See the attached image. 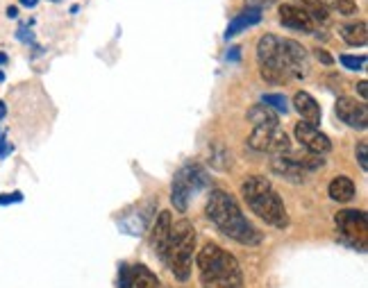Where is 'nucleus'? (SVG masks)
I'll return each instance as SVG.
<instances>
[{
    "instance_id": "1",
    "label": "nucleus",
    "mask_w": 368,
    "mask_h": 288,
    "mask_svg": "<svg viewBox=\"0 0 368 288\" xmlns=\"http://www.w3.org/2000/svg\"><path fill=\"white\" fill-rule=\"evenodd\" d=\"M257 64L261 78L270 84H287L309 75V55L294 39L264 34L257 41Z\"/></svg>"
},
{
    "instance_id": "2",
    "label": "nucleus",
    "mask_w": 368,
    "mask_h": 288,
    "mask_svg": "<svg viewBox=\"0 0 368 288\" xmlns=\"http://www.w3.org/2000/svg\"><path fill=\"white\" fill-rule=\"evenodd\" d=\"M205 216L218 227L221 234H225L228 238L241 245H259L261 238H264L259 229L244 216L237 198H232L228 191H211L205 207Z\"/></svg>"
},
{
    "instance_id": "3",
    "label": "nucleus",
    "mask_w": 368,
    "mask_h": 288,
    "mask_svg": "<svg viewBox=\"0 0 368 288\" xmlns=\"http://www.w3.org/2000/svg\"><path fill=\"white\" fill-rule=\"evenodd\" d=\"M202 288H241L244 273L235 256L216 243H207L196 256Z\"/></svg>"
},
{
    "instance_id": "4",
    "label": "nucleus",
    "mask_w": 368,
    "mask_h": 288,
    "mask_svg": "<svg viewBox=\"0 0 368 288\" xmlns=\"http://www.w3.org/2000/svg\"><path fill=\"white\" fill-rule=\"evenodd\" d=\"M241 196H244L248 209L255 216H259L266 225L287 229L289 227V211L282 203V198L273 188V184L261 177V175H250L241 184Z\"/></svg>"
},
{
    "instance_id": "5",
    "label": "nucleus",
    "mask_w": 368,
    "mask_h": 288,
    "mask_svg": "<svg viewBox=\"0 0 368 288\" xmlns=\"http://www.w3.org/2000/svg\"><path fill=\"white\" fill-rule=\"evenodd\" d=\"M193 252H196V229L187 218H182L176 225H171L169 241L162 254V261L169 266L178 282H189Z\"/></svg>"
},
{
    "instance_id": "6",
    "label": "nucleus",
    "mask_w": 368,
    "mask_h": 288,
    "mask_svg": "<svg viewBox=\"0 0 368 288\" xmlns=\"http://www.w3.org/2000/svg\"><path fill=\"white\" fill-rule=\"evenodd\" d=\"M209 186V175L205 168L198 164H187L182 166L176 177H173V186H171V205L176 207L180 214L189 209L191 198L200 193L202 188Z\"/></svg>"
},
{
    "instance_id": "7",
    "label": "nucleus",
    "mask_w": 368,
    "mask_h": 288,
    "mask_svg": "<svg viewBox=\"0 0 368 288\" xmlns=\"http://www.w3.org/2000/svg\"><path fill=\"white\" fill-rule=\"evenodd\" d=\"M334 223L341 238L353 247L366 249L368 243V218L360 209H343L334 216Z\"/></svg>"
},
{
    "instance_id": "8",
    "label": "nucleus",
    "mask_w": 368,
    "mask_h": 288,
    "mask_svg": "<svg viewBox=\"0 0 368 288\" xmlns=\"http://www.w3.org/2000/svg\"><path fill=\"white\" fill-rule=\"evenodd\" d=\"M248 146L257 152L284 155V152L291 150V141H289V134L280 125H264V128L253 130V134L248 137Z\"/></svg>"
},
{
    "instance_id": "9",
    "label": "nucleus",
    "mask_w": 368,
    "mask_h": 288,
    "mask_svg": "<svg viewBox=\"0 0 368 288\" xmlns=\"http://www.w3.org/2000/svg\"><path fill=\"white\" fill-rule=\"evenodd\" d=\"M294 134H296V139H298L300 146L312 152V155H327V152L332 150L330 137H327V134H323L318 128H314V125H309V123L300 121L296 125Z\"/></svg>"
},
{
    "instance_id": "10",
    "label": "nucleus",
    "mask_w": 368,
    "mask_h": 288,
    "mask_svg": "<svg viewBox=\"0 0 368 288\" xmlns=\"http://www.w3.org/2000/svg\"><path fill=\"white\" fill-rule=\"evenodd\" d=\"M334 111L341 123H346L353 130H366L368 128V107L364 102H357L355 98H339L334 104Z\"/></svg>"
},
{
    "instance_id": "11",
    "label": "nucleus",
    "mask_w": 368,
    "mask_h": 288,
    "mask_svg": "<svg viewBox=\"0 0 368 288\" xmlns=\"http://www.w3.org/2000/svg\"><path fill=\"white\" fill-rule=\"evenodd\" d=\"M280 23L296 32H314V21L298 5H280Z\"/></svg>"
},
{
    "instance_id": "12",
    "label": "nucleus",
    "mask_w": 368,
    "mask_h": 288,
    "mask_svg": "<svg viewBox=\"0 0 368 288\" xmlns=\"http://www.w3.org/2000/svg\"><path fill=\"white\" fill-rule=\"evenodd\" d=\"M270 172L277 177H284L287 181H294V184H303L307 177V170L294 157H275L270 161Z\"/></svg>"
},
{
    "instance_id": "13",
    "label": "nucleus",
    "mask_w": 368,
    "mask_h": 288,
    "mask_svg": "<svg viewBox=\"0 0 368 288\" xmlns=\"http://www.w3.org/2000/svg\"><path fill=\"white\" fill-rule=\"evenodd\" d=\"M294 109L300 114L303 123L314 125V128H316V125H321L323 111H321V107H318V102L307 91H298L294 95Z\"/></svg>"
},
{
    "instance_id": "14",
    "label": "nucleus",
    "mask_w": 368,
    "mask_h": 288,
    "mask_svg": "<svg viewBox=\"0 0 368 288\" xmlns=\"http://www.w3.org/2000/svg\"><path fill=\"white\" fill-rule=\"evenodd\" d=\"M261 9H255V7H248V9H244L241 14H237L235 18L230 21V25H228V30H225V39L230 41V39H235V36H239L241 32H246L248 27H255L259 21H261Z\"/></svg>"
},
{
    "instance_id": "15",
    "label": "nucleus",
    "mask_w": 368,
    "mask_h": 288,
    "mask_svg": "<svg viewBox=\"0 0 368 288\" xmlns=\"http://www.w3.org/2000/svg\"><path fill=\"white\" fill-rule=\"evenodd\" d=\"M171 214L169 211H159V216L155 218V225H152V234H150V245L152 249L157 252V256L162 259L164 254V247H166V241H169V234H171Z\"/></svg>"
},
{
    "instance_id": "16",
    "label": "nucleus",
    "mask_w": 368,
    "mask_h": 288,
    "mask_svg": "<svg viewBox=\"0 0 368 288\" xmlns=\"http://www.w3.org/2000/svg\"><path fill=\"white\" fill-rule=\"evenodd\" d=\"M355 181L348 177V175H336L330 186H327V193H330V198L334 200V203H350V200L355 198Z\"/></svg>"
},
{
    "instance_id": "17",
    "label": "nucleus",
    "mask_w": 368,
    "mask_h": 288,
    "mask_svg": "<svg viewBox=\"0 0 368 288\" xmlns=\"http://www.w3.org/2000/svg\"><path fill=\"white\" fill-rule=\"evenodd\" d=\"M130 288H159V280L146 266L130 268Z\"/></svg>"
},
{
    "instance_id": "18",
    "label": "nucleus",
    "mask_w": 368,
    "mask_h": 288,
    "mask_svg": "<svg viewBox=\"0 0 368 288\" xmlns=\"http://www.w3.org/2000/svg\"><path fill=\"white\" fill-rule=\"evenodd\" d=\"M341 36H343V41H346L348 46H353V48L366 46V41H368V27H366L364 21L348 23V25L341 27Z\"/></svg>"
},
{
    "instance_id": "19",
    "label": "nucleus",
    "mask_w": 368,
    "mask_h": 288,
    "mask_svg": "<svg viewBox=\"0 0 368 288\" xmlns=\"http://www.w3.org/2000/svg\"><path fill=\"white\" fill-rule=\"evenodd\" d=\"M248 121L255 125V128H264V125H280V116L277 114L266 107V104H253L248 109Z\"/></svg>"
},
{
    "instance_id": "20",
    "label": "nucleus",
    "mask_w": 368,
    "mask_h": 288,
    "mask_svg": "<svg viewBox=\"0 0 368 288\" xmlns=\"http://www.w3.org/2000/svg\"><path fill=\"white\" fill-rule=\"evenodd\" d=\"M261 104H266L275 114H289V100L284 93H266L261 95Z\"/></svg>"
},
{
    "instance_id": "21",
    "label": "nucleus",
    "mask_w": 368,
    "mask_h": 288,
    "mask_svg": "<svg viewBox=\"0 0 368 288\" xmlns=\"http://www.w3.org/2000/svg\"><path fill=\"white\" fill-rule=\"evenodd\" d=\"M303 9L307 12V16L312 18V21H318V23H327V21H330L325 5H321L318 0H305V7Z\"/></svg>"
},
{
    "instance_id": "22",
    "label": "nucleus",
    "mask_w": 368,
    "mask_h": 288,
    "mask_svg": "<svg viewBox=\"0 0 368 288\" xmlns=\"http://www.w3.org/2000/svg\"><path fill=\"white\" fill-rule=\"evenodd\" d=\"M341 60V64L346 66L348 71H362L364 66H366V57L362 55V57H353V55H341L339 57Z\"/></svg>"
},
{
    "instance_id": "23",
    "label": "nucleus",
    "mask_w": 368,
    "mask_h": 288,
    "mask_svg": "<svg viewBox=\"0 0 368 288\" xmlns=\"http://www.w3.org/2000/svg\"><path fill=\"white\" fill-rule=\"evenodd\" d=\"M332 7L343 16H355L357 14V3L355 0H332Z\"/></svg>"
},
{
    "instance_id": "24",
    "label": "nucleus",
    "mask_w": 368,
    "mask_h": 288,
    "mask_svg": "<svg viewBox=\"0 0 368 288\" xmlns=\"http://www.w3.org/2000/svg\"><path fill=\"white\" fill-rule=\"evenodd\" d=\"M355 155H357V161H360L362 170L366 172L368 170V141H360V143H357Z\"/></svg>"
},
{
    "instance_id": "25",
    "label": "nucleus",
    "mask_w": 368,
    "mask_h": 288,
    "mask_svg": "<svg viewBox=\"0 0 368 288\" xmlns=\"http://www.w3.org/2000/svg\"><path fill=\"white\" fill-rule=\"evenodd\" d=\"M18 203H23V193H21V191H14V193H3V196H0V207L18 205Z\"/></svg>"
},
{
    "instance_id": "26",
    "label": "nucleus",
    "mask_w": 368,
    "mask_h": 288,
    "mask_svg": "<svg viewBox=\"0 0 368 288\" xmlns=\"http://www.w3.org/2000/svg\"><path fill=\"white\" fill-rule=\"evenodd\" d=\"M16 39L23 41V43H34V36H32V30H27V25H21L16 30Z\"/></svg>"
},
{
    "instance_id": "27",
    "label": "nucleus",
    "mask_w": 368,
    "mask_h": 288,
    "mask_svg": "<svg viewBox=\"0 0 368 288\" xmlns=\"http://www.w3.org/2000/svg\"><path fill=\"white\" fill-rule=\"evenodd\" d=\"M119 288H130V266H121L119 273Z\"/></svg>"
},
{
    "instance_id": "28",
    "label": "nucleus",
    "mask_w": 368,
    "mask_h": 288,
    "mask_svg": "<svg viewBox=\"0 0 368 288\" xmlns=\"http://www.w3.org/2000/svg\"><path fill=\"white\" fill-rule=\"evenodd\" d=\"M314 53H316V60L321 62V64H325V66H332L334 64L332 55L327 53V50H323V48H318V50H314Z\"/></svg>"
},
{
    "instance_id": "29",
    "label": "nucleus",
    "mask_w": 368,
    "mask_h": 288,
    "mask_svg": "<svg viewBox=\"0 0 368 288\" xmlns=\"http://www.w3.org/2000/svg\"><path fill=\"white\" fill-rule=\"evenodd\" d=\"M12 150H14L12 143H9L7 139L0 137V159H5L7 155H12Z\"/></svg>"
},
{
    "instance_id": "30",
    "label": "nucleus",
    "mask_w": 368,
    "mask_h": 288,
    "mask_svg": "<svg viewBox=\"0 0 368 288\" xmlns=\"http://www.w3.org/2000/svg\"><path fill=\"white\" fill-rule=\"evenodd\" d=\"M273 3H275V0H246V5H248V7L261 9V12H264V7H270Z\"/></svg>"
},
{
    "instance_id": "31",
    "label": "nucleus",
    "mask_w": 368,
    "mask_h": 288,
    "mask_svg": "<svg viewBox=\"0 0 368 288\" xmlns=\"http://www.w3.org/2000/svg\"><path fill=\"white\" fill-rule=\"evenodd\" d=\"M225 60H228V62H239V60H241V48H239V46H235V48H230Z\"/></svg>"
},
{
    "instance_id": "32",
    "label": "nucleus",
    "mask_w": 368,
    "mask_h": 288,
    "mask_svg": "<svg viewBox=\"0 0 368 288\" xmlns=\"http://www.w3.org/2000/svg\"><path fill=\"white\" fill-rule=\"evenodd\" d=\"M357 93H360V98H368V82L366 80H362L360 84H357Z\"/></svg>"
},
{
    "instance_id": "33",
    "label": "nucleus",
    "mask_w": 368,
    "mask_h": 288,
    "mask_svg": "<svg viewBox=\"0 0 368 288\" xmlns=\"http://www.w3.org/2000/svg\"><path fill=\"white\" fill-rule=\"evenodd\" d=\"M18 5L25 7V9H34L39 5V0H18Z\"/></svg>"
},
{
    "instance_id": "34",
    "label": "nucleus",
    "mask_w": 368,
    "mask_h": 288,
    "mask_svg": "<svg viewBox=\"0 0 368 288\" xmlns=\"http://www.w3.org/2000/svg\"><path fill=\"white\" fill-rule=\"evenodd\" d=\"M7 16L9 18H18V7H7Z\"/></svg>"
},
{
    "instance_id": "35",
    "label": "nucleus",
    "mask_w": 368,
    "mask_h": 288,
    "mask_svg": "<svg viewBox=\"0 0 368 288\" xmlns=\"http://www.w3.org/2000/svg\"><path fill=\"white\" fill-rule=\"evenodd\" d=\"M5 116H7V104L0 100V121H3Z\"/></svg>"
},
{
    "instance_id": "36",
    "label": "nucleus",
    "mask_w": 368,
    "mask_h": 288,
    "mask_svg": "<svg viewBox=\"0 0 368 288\" xmlns=\"http://www.w3.org/2000/svg\"><path fill=\"white\" fill-rule=\"evenodd\" d=\"M3 64H7V55L0 53V66H3Z\"/></svg>"
},
{
    "instance_id": "37",
    "label": "nucleus",
    "mask_w": 368,
    "mask_h": 288,
    "mask_svg": "<svg viewBox=\"0 0 368 288\" xmlns=\"http://www.w3.org/2000/svg\"><path fill=\"white\" fill-rule=\"evenodd\" d=\"M0 82H5V73L3 71H0Z\"/></svg>"
},
{
    "instance_id": "38",
    "label": "nucleus",
    "mask_w": 368,
    "mask_h": 288,
    "mask_svg": "<svg viewBox=\"0 0 368 288\" xmlns=\"http://www.w3.org/2000/svg\"><path fill=\"white\" fill-rule=\"evenodd\" d=\"M51 3H62V0H51Z\"/></svg>"
},
{
    "instance_id": "39",
    "label": "nucleus",
    "mask_w": 368,
    "mask_h": 288,
    "mask_svg": "<svg viewBox=\"0 0 368 288\" xmlns=\"http://www.w3.org/2000/svg\"><path fill=\"white\" fill-rule=\"evenodd\" d=\"M318 3H321V0H318ZM330 3H332V0H330Z\"/></svg>"
},
{
    "instance_id": "40",
    "label": "nucleus",
    "mask_w": 368,
    "mask_h": 288,
    "mask_svg": "<svg viewBox=\"0 0 368 288\" xmlns=\"http://www.w3.org/2000/svg\"><path fill=\"white\" fill-rule=\"evenodd\" d=\"M0 134H3V132H0Z\"/></svg>"
}]
</instances>
